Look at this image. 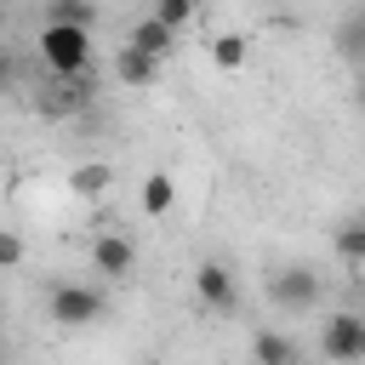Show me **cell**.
I'll return each instance as SVG.
<instances>
[{
  "instance_id": "cell-1",
  "label": "cell",
  "mask_w": 365,
  "mask_h": 365,
  "mask_svg": "<svg viewBox=\"0 0 365 365\" xmlns=\"http://www.w3.org/2000/svg\"><path fill=\"white\" fill-rule=\"evenodd\" d=\"M40 63H46V74H91V23L46 17V29H40Z\"/></svg>"
},
{
  "instance_id": "cell-2",
  "label": "cell",
  "mask_w": 365,
  "mask_h": 365,
  "mask_svg": "<svg viewBox=\"0 0 365 365\" xmlns=\"http://www.w3.org/2000/svg\"><path fill=\"white\" fill-rule=\"evenodd\" d=\"M268 297H274V308H285V314H308V308H319L325 279H319V268L291 262V268H274V274H268Z\"/></svg>"
},
{
  "instance_id": "cell-3",
  "label": "cell",
  "mask_w": 365,
  "mask_h": 365,
  "mask_svg": "<svg viewBox=\"0 0 365 365\" xmlns=\"http://www.w3.org/2000/svg\"><path fill=\"white\" fill-rule=\"evenodd\" d=\"M108 314V297L97 291V285H74V279H63V285H51V319L63 325V331H80V325H97Z\"/></svg>"
},
{
  "instance_id": "cell-4",
  "label": "cell",
  "mask_w": 365,
  "mask_h": 365,
  "mask_svg": "<svg viewBox=\"0 0 365 365\" xmlns=\"http://www.w3.org/2000/svg\"><path fill=\"white\" fill-rule=\"evenodd\" d=\"M319 354H325V359H365V314H354V308L325 314V325H319Z\"/></svg>"
},
{
  "instance_id": "cell-5",
  "label": "cell",
  "mask_w": 365,
  "mask_h": 365,
  "mask_svg": "<svg viewBox=\"0 0 365 365\" xmlns=\"http://www.w3.org/2000/svg\"><path fill=\"white\" fill-rule=\"evenodd\" d=\"M194 297H200L211 314H234V308H240V285H234V274H228L222 262H200V268H194Z\"/></svg>"
},
{
  "instance_id": "cell-6",
  "label": "cell",
  "mask_w": 365,
  "mask_h": 365,
  "mask_svg": "<svg viewBox=\"0 0 365 365\" xmlns=\"http://www.w3.org/2000/svg\"><path fill=\"white\" fill-rule=\"evenodd\" d=\"M91 268H97L103 279H125V274L137 268V245H131L125 234H97V240H91Z\"/></svg>"
},
{
  "instance_id": "cell-7",
  "label": "cell",
  "mask_w": 365,
  "mask_h": 365,
  "mask_svg": "<svg viewBox=\"0 0 365 365\" xmlns=\"http://www.w3.org/2000/svg\"><path fill=\"white\" fill-rule=\"evenodd\" d=\"M131 46H143V51H154V57H171V46H177V23H165L160 11H148V17H137L131 23V34H125Z\"/></svg>"
},
{
  "instance_id": "cell-8",
  "label": "cell",
  "mask_w": 365,
  "mask_h": 365,
  "mask_svg": "<svg viewBox=\"0 0 365 365\" xmlns=\"http://www.w3.org/2000/svg\"><path fill=\"white\" fill-rule=\"evenodd\" d=\"M160 63L165 57H154V51H143V46H120V57H114V74H120V86H154V74H160Z\"/></svg>"
},
{
  "instance_id": "cell-9",
  "label": "cell",
  "mask_w": 365,
  "mask_h": 365,
  "mask_svg": "<svg viewBox=\"0 0 365 365\" xmlns=\"http://www.w3.org/2000/svg\"><path fill=\"white\" fill-rule=\"evenodd\" d=\"M108 182H114V165H108V160H80V165L68 171V188H74L80 200H97V194H108Z\"/></svg>"
},
{
  "instance_id": "cell-10",
  "label": "cell",
  "mask_w": 365,
  "mask_h": 365,
  "mask_svg": "<svg viewBox=\"0 0 365 365\" xmlns=\"http://www.w3.org/2000/svg\"><path fill=\"white\" fill-rule=\"evenodd\" d=\"M331 251H336L348 268H365V217H348V222H336V234H331Z\"/></svg>"
},
{
  "instance_id": "cell-11",
  "label": "cell",
  "mask_w": 365,
  "mask_h": 365,
  "mask_svg": "<svg viewBox=\"0 0 365 365\" xmlns=\"http://www.w3.org/2000/svg\"><path fill=\"white\" fill-rule=\"evenodd\" d=\"M336 51H342L348 63H359V68H365V0L336 23Z\"/></svg>"
},
{
  "instance_id": "cell-12",
  "label": "cell",
  "mask_w": 365,
  "mask_h": 365,
  "mask_svg": "<svg viewBox=\"0 0 365 365\" xmlns=\"http://www.w3.org/2000/svg\"><path fill=\"white\" fill-rule=\"evenodd\" d=\"M251 354H257L262 365H291V359H297V342L279 336V331H257V336H251Z\"/></svg>"
},
{
  "instance_id": "cell-13",
  "label": "cell",
  "mask_w": 365,
  "mask_h": 365,
  "mask_svg": "<svg viewBox=\"0 0 365 365\" xmlns=\"http://www.w3.org/2000/svg\"><path fill=\"white\" fill-rule=\"evenodd\" d=\"M171 200H177V182H171L165 171L143 177V211H148V217H165V211H171Z\"/></svg>"
},
{
  "instance_id": "cell-14",
  "label": "cell",
  "mask_w": 365,
  "mask_h": 365,
  "mask_svg": "<svg viewBox=\"0 0 365 365\" xmlns=\"http://www.w3.org/2000/svg\"><path fill=\"white\" fill-rule=\"evenodd\" d=\"M245 51H251L245 34H217V40H211V63H217V68H240Z\"/></svg>"
},
{
  "instance_id": "cell-15",
  "label": "cell",
  "mask_w": 365,
  "mask_h": 365,
  "mask_svg": "<svg viewBox=\"0 0 365 365\" xmlns=\"http://www.w3.org/2000/svg\"><path fill=\"white\" fill-rule=\"evenodd\" d=\"M51 17H68V23H97V0H51Z\"/></svg>"
},
{
  "instance_id": "cell-16",
  "label": "cell",
  "mask_w": 365,
  "mask_h": 365,
  "mask_svg": "<svg viewBox=\"0 0 365 365\" xmlns=\"http://www.w3.org/2000/svg\"><path fill=\"white\" fill-rule=\"evenodd\" d=\"M154 11H160L165 23H177V29H182V23L194 17V0H154Z\"/></svg>"
},
{
  "instance_id": "cell-17",
  "label": "cell",
  "mask_w": 365,
  "mask_h": 365,
  "mask_svg": "<svg viewBox=\"0 0 365 365\" xmlns=\"http://www.w3.org/2000/svg\"><path fill=\"white\" fill-rule=\"evenodd\" d=\"M0 262H6V268H17V262H23V240H17V234H6V240H0Z\"/></svg>"
},
{
  "instance_id": "cell-18",
  "label": "cell",
  "mask_w": 365,
  "mask_h": 365,
  "mask_svg": "<svg viewBox=\"0 0 365 365\" xmlns=\"http://www.w3.org/2000/svg\"><path fill=\"white\" fill-rule=\"evenodd\" d=\"M354 103H359V108H365V68H359V74H354Z\"/></svg>"
},
{
  "instance_id": "cell-19",
  "label": "cell",
  "mask_w": 365,
  "mask_h": 365,
  "mask_svg": "<svg viewBox=\"0 0 365 365\" xmlns=\"http://www.w3.org/2000/svg\"><path fill=\"white\" fill-rule=\"evenodd\" d=\"M359 291H365V268H359Z\"/></svg>"
}]
</instances>
